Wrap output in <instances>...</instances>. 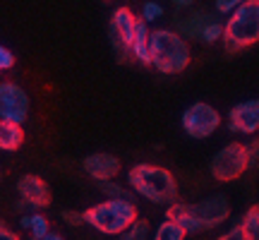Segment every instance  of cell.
<instances>
[{
    "label": "cell",
    "mask_w": 259,
    "mask_h": 240,
    "mask_svg": "<svg viewBox=\"0 0 259 240\" xmlns=\"http://www.w3.org/2000/svg\"><path fill=\"white\" fill-rule=\"evenodd\" d=\"M231 216V204L223 194H209L194 204H170L166 212V219L180 223L187 233L211 231L216 226H221Z\"/></svg>",
    "instance_id": "obj_1"
},
{
    "label": "cell",
    "mask_w": 259,
    "mask_h": 240,
    "mask_svg": "<svg viewBox=\"0 0 259 240\" xmlns=\"http://www.w3.org/2000/svg\"><path fill=\"white\" fill-rule=\"evenodd\" d=\"M127 185L144 197L147 202L158 207H170L178 202V183L176 176L163 166L154 164H137L127 171Z\"/></svg>",
    "instance_id": "obj_2"
},
{
    "label": "cell",
    "mask_w": 259,
    "mask_h": 240,
    "mask_svg": "<svg viewBox=\"0 0 259 240\" xmlns=\"http://www.w3.org/2000/svg\"><path fill=\"white\" fill-rule=\"evenodd\" d=\"M149 58L151 67L163 74H178L187 70L192 60L187 41L178 31L170 29H154L149 36Z\"/></svg>",
    "instance_id": "obj_3"
},
{
    "label": "cell",
    "mask_w": 259,
    "mask_h": 240,
    "mask_svg": "<svg viewBox=\"0 0 259 240\" xmlns=\"http://www.w3.org/2000/svg\"><path fill=\"white\" fill-rule=\"evenodd\" d=\"M137 219V204L132 199H103L84 212V223L103 235H120Z\"/></svg>",
    "instance_id": "obj_4"
},
{
    "label": "cell",
    "mask_w": 259,
    "mask_h": 240,
    "mask_svg": "<svg viewBox=\"0 0 259 240\" xmlns=\"http://www.w3.org/2000/svg\"><path fill=\"white\" fill-rule=\"evenodd\" d=\"M223 46L226 51H242L259 41V0H245L233 10L228 22L223 24Z\"/></svg>",
    "instance_id": "obj_5"
},
{
    "label": "cell",
    "mask_w": 259,
    "mask_h": 240,
    "mask_svg": "<svg viewBox=\"0 0 259 240\" xmlns=\"http://www.w3.org/2000/svg\"><path fill=\"white\" fill-rule=\"evenodd\" d=\"M211 176L219 180V183H231V180H238V178L247 171V151H245V144L240 142H231L226 144L221 151H216L211 158Z\"/></svg>",
    "instance_id": "obj_6"
},
{
    "label": "cell",
    "mask_w": 259,
    "mask_h": 240,
    "mask_svg": "<svg viewBox=\"0 0 259 240\" xmlns=\"http://www.w3.org/2000/svg\"><path fill=\"white\" fill-rule=\"evenodd\" d=\"M221 125V113L213 108L211 103L197 101L183 113V130L192 139H206Z\"/></svg>",
    "instance_id": "obj_7"
},
{
    "label": "cell",
    "mask_w": 259,
    "mask_h": 240,
    "mask_svg": "<svg viewBox=\"0 0 259 240\" xmlns=\"http://www.w3.org/2000/svg\"><path fill=\"white\" fill-rule=\"evenodd\" d=\"M29 94L17 82H0V118L24 125L29 118Z\"/></svg>",
    "instance_id": "obj_8"
},
{
    "label": "cell",
    "mask_w": 259,
    "mask_h": 240,
    "mask_svg": "<svg viewBox=\"0 0 259 240\" xmlns=\"http://www.w3.org/2000/svg\"><path fill=\"white\" fill-rule=\"evenodd\" d=\"M135 29H137V17L130 8H118L111 15V44L120 60H125L130 56Z\"/></svg>",
    "instance_id": "obj_9"
},
{
    "label": "cell",
    "mask_w": 259,
    "mask_h": 240,
    "mask_svg": "<svg viewBox=\"0 0 259 240\" xmlns=\"http://www.w3.org/2000/svg\"><path fill=\"white\" fill-rule=\"evenodd\" d=\"M228 128L238 135H254L259 130V99L235 103L228 113Z\"/></svg>",
    "instance_id": "obj_10"
},
{
    "label": "cell",
    "mask_w": 259,
    "mask_h": 240,
    "mask_svg": "<svg viewBox=\"0 0 259 240\" xmlns=\"http://www.w3.org/2000/svg\"><path fill=\"white\" fill-rule=\"evenodd\" d=\"M17 192L31 209H44L51 204V187L38 176H22L17 180Z\"/></svg>",
    "instance_id": "obj_11"
},
{
    "label": "cell",
    "mask_w": 259,
    "mask_h": 240,
    "mask_svg": "<svg viewBox=\"0 0 259 240\" xmlns=\"http://www.w3.org/2000/svg\"><path fill=\"white\" fill-rule=\"evenodd\" d=\"M82 168L89 178L103 183V180H113V178L120 173V161L113 156V154H103V151H99V154H89V156L84 158Z\"/></svg>",
    "instance_id": "obj_12"
},
{
    "label": "cell",
    "mask_w": 259,
    "mask_h": 240,
    "mask_svg": "<svg viewBox=\"0 0 259 240\" xmlns=\"http://www.w3.org/2000/svg\"><path fill=\"white\" fill-rule=\"evenodd\" d=\"M149 36H151L149 24L139 17L137 29H135V38H132V46H130V56L142 65H151V58H149Z\"/></svg>",
    "instance_id": "obj_13"
},
{
    "label": "cell",
    "mask_w": 259,
    "mask_h": 240,
    "mask_svg": "<svg viewBox=\"0 0 259 240\" xmlns=\"http://www.w3.org/2000/svg\"><path fill=\"white\" fill-rule=\"evenodd\" d=\"M24 144V128L0 118V151H17Z\"/></svg>",
    "instance_id": "obj_14"
},
{
    "label": "cell",
    "mask_w": 259,
    "mask_h": 240,
    "mask_svg": "<svg viewBox=\"0 0 259 240\" xmlns=\"http://www.w3.org/2000/svg\"><path fill=\"white\" fill-rule=\"evenodd\" d=\"M213 19V15L209 12H192L190 17H183L178 19V31H180V36L185 38H199L202 36V29L209 24Z\"/></svg>",
    "instance_id": "obj_15"
},
{
    "label": "cell",
    "mask_w": 259,
    "mask_h": 240,
    "mask_svg": "<svg viewBox=\"0 0 259 240\" xmlns=\"http://www.w3.org/2000/svg\"><path fill=\"white\" fill-rule=\"evenodd\" d=\"M19 226H22L24 231H29V238L31 240H44L48 233H51V228H48V219L38 212L22 214V216H19Z\"/></svg>",
    "instance_id": "obj_16"
},
{
    "label": "cell",
    "mask_w": 259,
    "mask_h": 240,
    "mask_svg": "<svg viewBox=\"0 0 259 240\" xmlns=\"http://www.w3.org/2000/svg\"><path fill=\"white\" fill-rule=\"evenodd\" d=\"M240 231L245 240H259V204H252L250 209L242 214Z\"/></svg>",
    "instance_id": "obj_17"
},
{
    "label": "cell",
    "mask_w": 259,
    "mask_h": 240,
    "mask_svg": "<svg viewBox=\"0 0 259 240\" xmlns=\"http://www.w3.org/2000/svg\"><path fill=\"white\" fill-rule=\"evenodd\" d=\"M185 235H187V231L180 223L166 219L163 223H158V228L154 231L151 240H185Z\"/></svg>",
    "instance_id": "obj_18"
},
{
    "label": "cell",
    "mask_w": 259,
    "mask_h": 240,
    "mask_svg": "<svg viewBox=\"0 0 259 240\" xmlns=\"http://www.w3.org/2000/svg\"><path fill=\"white\" fill-rule=\"evenodd\" d=\"M118 240H151V226L144 219H137L130 228H125L118 235Z\"/></svg>",
    "instance_id": "obj_19"
},
{
    "label": "cell",
    "mask_w": 259,
    "mask_h": 240,
    "mask_svg": "<svg viewBox=\"0 0 259 240\" xmlns=\"http://www.w3.org/2000/svg\"><path fill=\"white\" fill-rule=\"evenodd\" d=\"M99 187H101V192L106 194V199H132L127 190H125L122 185H118L115 180H103Z\"/></svg>",
    "instance_id": "obj_20"
},
{
    "label": "cell",
    "mask_w": 259,
    "mask_h": 240,
    "mask_svg": "<svg viewBox=\"0 0 259 240\" xmlns=\"http://www.w3.org/2000/svg\"><path fill=\"white\" fill-rule=\"evenodd\" d=\"M204 41V44H216L219 38H223V24L219 22V19L213 17L206 27L202 29V36H199Z\"/></svg>",
    "instance_id": "obj_21"
},
{
    "label": "cell",
    "mask_w": 259,
    "mask_h": 240,
    "mask_svg": "<svg viewBox=\"0 0 259 240\" xmlns=\"http://www.w3.org/2000/svg\"><path fill=\"white\" fill-rule=\"evenodd\" d=\"M161 17H163V5H158L156 0H147L144 8H142V19L147 24H151V22H156Z\"/></svg>",
    "instance_id": "obj_22"
},
{
    "label": "cell",
    "mask_w": 259,
    "mask_h": 240,
    "mask_svg": "<svg viewBox=\"0 0 259 240\" xmlns=\"http://www.w3.org/2000/svg\"><path fill=\"white\" fill-rule=\"evenodd\" d=\"M245 151H247V166L259 168V139H252L250 144H245Z\"/></svg>",
    "instance_id": "obj_23"
},
{
    "label": "cell",
    "mask_w": 259,
    "mask_h": 240,
    "mask_svg": "<svg viewBox=\"0 0 259 240\" xmlns=\"http://www.w3.org/2000/svg\"><path fill=\"white\" fill-rule=\"evenodd\" d=\"M15 67V53L8 46H0V72H8Z\"/></svg>",
    "instance_id": "obj_24"
},
{
    "label": "cell",
    "mask_w": 259,
    "mask_h": 240,
    "mask_svg": "<svg viewBox=\"0 0 259 240\" xmlns=\"http://www.w3.org/2000/svg\"><path fill=\"white\" fill-rule=\"evenodd\" d=\"M245 0H216V12L221 15H231L233 10H238Z\"/></svg>",
    "instance_id": "obj_25"
},
{
    "label": "cell",
    "mask_w": 259,
    "mask_h": 240,
    "mask_svg": "<svg viewBox=\"0 0 259 240\" xmlns=\"http://www.w3.org/2000/svg\"><path fill=\"white\" fill-rule=\"evenodd\" d=\"M60 216H63V221L67 223V226H82V223H84V212H72V209H65Z\"/></svg>",
    "instance_id": "obj_26"
},
{
    "label": "cell",
    "mask_w": 259,
    "mask_h": 240,
    "mask_svg": "<svg viewBox=\"0 0 259 240\" xmlns=\"http://www.w3.org/2000/svg\"><path fill=\"white\" fill-rule=\"evenodd\" d=\"M216 240H245V238H242L240 226H235V228H231V231H226V233L221 235V238H216Z\"/></svg>",
    "instance_id": "obj_27"
},
{
    "label": "cell",
    "mask_w": 259,
    "mask_h": 240,
    "mask_svg": "<svg viewBox=\"0 0 259 240\" xmlns=\"http://www.w3.org/2000/svg\"><path fill=\"white\" fill-rule=\"evenodd\" d=\"M0 240H19V235L15 231H10L8 226L0 221Z\"/></svg>",
    "instance_id": "obj_28"
},
{
    "label": "cell",
    "mask_w": 259,
    "mask_h": 240,
    "mask_svg": "<svg viewBox=\"0 0 259 240\" xmlns=\"http://www.w3.org/2000/svg\"><path fill=\"white\" fill-rule=\"evenodd\" d=\"M173 3H176L178 8H192L194 5V0H173Z\"/></svg>",
    "instance_id": "obj_29"
},
{
    "label": "cell",
    "mask_w": 259,
    "mask_h": 240,
    "mask_svg": "<svg viewBox=\"0 0 259 240\" xmlns=\"http://www.w3.org/2000/svg\"><path fill=\"white\" fill-rule=\"evenodd\" d=\"M44 240H65V238H63V235H58V233H48Z\"/></svg>",
    "instance_id": "obj_30"
}]
</instances>
